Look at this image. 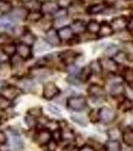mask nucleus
<instances>
[{
  "label": "nucleus",
  "instance_id": "1",
  "mask_svg": "<svg viewBox=\"0 0 133 151\" xmlns=\"http://www.w3.org/2000/svg\"><path fill=\"white\" fill-rule=\"evenodd\" d=\"M86 99L83 96H73L67 100V106L73 111L80 112L86 107Z\"/></svg>",
  "mask_w": 133,
  "mask_h": 151
},
{
  "label": "nucleus",
  "instance_id": "2",
  "mask_svg": "<svg viewBox=\"0 0 133 151\" xmlns=\"http://www.w3.org/2000/svg\"><path fill=\"white\" fill-rule=\"evenodd\" d=\"M29 13V10L27 7L20 6V7H15L12 9V11L9 13V18L12 21H23L26 20L27 15Z\"/></svg>",
  "mask_w": 133,
  "mask_h": 151
},
{
  "label": "nucleus",
  "instance_id": "3",
  "mask_svg": "<svg viewBox=\"0 0 133 151\" xmlns=\"http://www.w3.org/2000/svg\"><path fill=\"white\" fill-rule=\"evenodd\" d=\"M44 40L46 41L50 47H59L61 45V40L59 38V35H58V31L54 27H51L50 29H48L47 31H45Z\"/></svg>",
  "mask_w": 133,
  "mask_h": 151
},
{
  "label": "nucleus",
  "instance_id": "4",
  "mask_svg": "<svg viewBox=\"0 0 133 151\" xmlns=\"http://www.w3.org/2000/svg\"><path fill=\"white\" fill-rule=\"evenodd\" d=\"M60 93V90L53 82H47L43 88V97L46 100H52L57 97Z\"/></svg>",
  "mask_w": 133,
  "mask_h": 151
},
{
  "label": "nucleus",
  "instance_id": "5",
  "mask_svg": "<svg viewBox=\"0 0 133 151\" xmlns=\"http://www.w3.org/2000/svg\"><path fill=\"white\" fill-rule=\"evenodd\" d=\"M19 94H20V89L14 86H5L0 89V96L8 101H12L17 98Z\"/></svg>",
  "mask_w": 133,
  "mask_h": 151
},
{
  "label": "nucleus",
  "instance_id": "6",
  "mask_svg": "<svg viewBox=\"0 0 133 151\" xmlns=\"http://www.w3.org/2000/svg\"><path fill=\"white\" fill-rule=\"evenodd\" d=\"M116 113L111 108L103 107L99 110V121H101L104 124H109L115 120Z\"/></svg>",
  "mask_w": 133,
  "mask_h": 151
},
{
  "label": "nucleus",
  "instance_id": "7",
  "mask_svg": "<svg viewBox=\"0 0 133 151\" xmlns=\"http://www.w3.org/2000/svg\"><path fill=\"white\" fill-rule=\"evenodd\" d=\"M109 7V4L105 1H100L97 3L91 4V5L87 6L86 13L88 15H97V14L104 13V11Z\"/></svg>",
  "mask_w": 133,
  "mask_h": 151
},
{
  "label": "nucleus",
  "instance_id": "8",
  "mask_svg": "<svg viewBox=\"0 0 133 151\" xmlns=\"http://www.w3.org/2000/svg\"><path fill=\"white\" fill-rule=\"evenodd\" d=\"M111 26L114 29V31L120 32V31L126 30L127 29V24H128V18L125 17L124 15H120L117 17H114L111 20Z\"/></svg>",
  "mask_w": 133,
  "mask_h": 151
},
{
  "label": "nucleus",
  "instance_id": "9",
  "mask_svg": "<svg viewBox=\"0 0 133 151\" xmlns=\"http://www.w3.org/2000/svg\"><path fill=\"white\" fill-rule=\"evenodd\" d=\"M69 27L71 28L72 32L74 35L76 36H80L83 35L84 32H86V23L84 20L82 19H74L71 22V24L69 25Z\"/></svg>",
  "mask_w": 133,
  "mask_h": 151
},
{
  "label": "nucleus",
  "instance_id": "10",
  "mask_svg": "<svg viewBox=\"0 0 133 151\" xmlns=\"http://www.w3.org/2000/svg\"><path fill=\"white\" fill-rule=\"evenodd\" d=\"M77 57H78V53L73 50H66L64 52H60L59 55L61 63H63L65 65H72L73 63H75Z\"/></svg>",
  "mask_w": 133,
  "mask_h": 151
},
{
  "label": "nucleus",
  "instance_id": "11",
  "mask_svg": "<svg viewBox=\"0 0 133 151\" xmlns=\"http://www.w3.org/2000/svg\"><path fill=\"white\" fill-rule=\"evenodd\" d=\"M114 29L112 28L110 22L108 21H101L100 22V28L97 33V37L98 38H105L108 36H111L114 35Z\"/></svg>",
  "mask_w": 133,
  "mask_h": 151
},
{
  "label": "nucleus",
  "instance_id": "12",
  "mask_svg": "<svg viewBox=\"0 0 133 151\" xmlns=\"http://www.w3.org/2000/svg\"><path fill=\"white\" fill-rule=\"evenodd\" d=\"M16 53L23 60H28L32 58V50H31V47L23 45V43H19V45H16Z\"/></svg>",
  "mask_w": 133,
  "mask_h": 151
},
{
  "label": "nucleus",
  "instance_id": "13",
  "mask_svg": "<svg viewBox=\"0 0 133 151\" xmlns=\"http://www.w3.org/2000/svg\"><path fill=\"white\" fill-rule=\"evenodd\" d=\"M50 140H52V134L46 128L42 129L36 134V142L39 145H47Z\"/></svg>",
  "mask_w": 133,
  "mask_h": 151
},
{
  "label": "nucleus",
  "instance_id": "14",
  "mask_svg": "<svg viewBox=\"0 0 133 151\" xmlns=\"http://www.w3.org/2000/svg\"><path fill=\"white\" fill-rule=\"evenodd\" d=\"M58 9H59V6H58L57 2L46 1L43 2L42 5H41V12L44 15H53Z\"/></svg>",
  "mask_w": 133,
  "mask_h": 151
},
{
  "label": "nucleus",
  "instance_id": "15",
  "mask_svg": "<svg viewBox=\"0 0 133 151\" xmlns=\"http://www.w3.org/2000/svg\"><path fill=\"white\" fill-rule=\"evenodd\" d=\"M101 65H102V69L107 70L110 74H115L118 70V65L115 63V60L113 58H104L101 60Z\"/></svg>",
  "mask_w": 133,
  "mask_h": 151
},
{
  "label": "nucleus",
  "instance_id": "16",
  "mask_svg": "<svg viewBox=\"0 0 133 151\" xmlns=\"http://www.w3.org/2000/svg\"><path fill=\"white\" fill-rule=\"evenodd\" d=\"M57 31H58V35H59V38H60V40H61V42L62 41H67V42H69V41L75 36L73 35V32H72L71 28H70L69 26L60 27L59 29H57Z\"/></svg>",
  "mask_w": 133,
  "mask_h": 151
},
{
  "label": "nucleus",
  "instance_id": "17",
  "mask_svg": "<svg viewBox=\"0 0 133 151\" xmlns=\"http://www.w3.org/2000/svg\"><path fill=\"white\" fill-rule=\"evenodd\" d=\"M20 40H21V43H23V45H26L31 47V45H33L36 42L37 38H36L35 35H33L30 30L26 29V30L24 31L23 35L20 36Z\"/></svg>",
  "mask_w": 133,
  "mask_h": 151
},
{
  "label": "nucleus",
  "instance_id": "18",
  "mask_svg": "<svg viewBox=\"0 0 133 151\" xmlns=\"http://www.w3.org/2000/svg\"><path fill=\"white\" fill-rule=\"evenodd\" d=\"M87 92L90 96L94 97V98H100L101 96L104 95V89L102 86L97 84H92L89 86V88L87 89Z\"/></svg>",
  "mask_w": 133,
  "mask_h": 151
},
{
  "label": "nucleus",
  "instance_id": "19",
  "mask_svg": "<svg viewBox=\"0 0 133 151\" xmlns=\"http://www.w3.org/2000/svg\"><path fill=\"white\" fill-rule=\"evenodd\" d=\"M10 144L11 147L14 150H21L23 148V141L21 139V137L16 133H11L10 134Z\"/></svg>",
  "mask_w": 133,
  "mask_h": 151
},
{
  "label": "nucleus",
  "instance_id": "20",
  "mask_svg": "<svg viewBox=\"0 0 133 151\" xmlns=\"http://www.w3.org/2000/svg\"><path fill=\"white\" fill-rule=\"evenodd\" d=\"M99 28H100V22L95 20V19H91V20H89L88 22L86 23V32L90 33V35H92L97 36Z\"/></svg>",
  "mask_w": 133,
  "mask_h": 151
},
{
  "label": "nucleus",
  "instance_id": "21",
  "mask_svg": "<svg viewBox=\"0 0 133 151\" xmlns=\"http://www.w3.org/2000/svg\"><path fill=\"white\" fill-rule=\"evenodd\" d=\"M44 17V14L41 12V10H34V11H29L26 21L30 23H38Z\"/></svg>",
  "mask_w": 133,
  "mask_h": 151
},
{
  "label": "nucleus",
  "instance_id": "22",
  "mask_svg": "<svg viewBox=\"0 0 133 151\" xmlns=\"http://www.w3.org/2000/svg\"><path fill=\"white\" fill-rule=\"evenodd\" d=\"M89 69H90L91 73L95 76H99L102 74L103 72V69H102V65H101V62L98 60H92V62L89 64Z\"/></svg>",
  "mask_w": 133,
  "mask_h": 151
},
{
  "label": "nucleus",
  "instance_id": "23",
  "mask_svg": "<svg viewBox=\"0 0 133 151\" xmlns=\"http://www.w3.org/2000/svg\"><path fill=\"white\" fill-rule=\"evenodd\" d=\"M13 9V5L9 0H0V14H9Z\"/></svg>",
  "mask_w": 133,
  "mask_h": 151
},
{
  "label": "nucleus",
  "instance_id": "24",
  "mask_svg": "<svg viewBox=\"0 0 133 151\" xmlns=\"http://www.w3.org/2000/svg\"><path fill=\"white\" fill-rule=\"evenodd\" d=\"M122 138H123L124 143L127 146L133 147V129H131V128L126 129L122 134Z\"/></svg>",
  "mask_w": 133,
  "mask_h": 151
},
{
  "label": "nucleus",
  "instance_id": "25",
  "mask_svg": "<svg viewBox=\"0 0 133 151\" xmlns=\"http://www.w3.org/2000/svg\"><path fill=\"white\" fill-rule=\"evenodd\" d=\"M106 151H121L122 146L118 140H109L105 145Z\"/></svg>",
  "mask_w": 133,
  "mask_h": 151
},
{
  "label": "nucleus",
  "instance_id": "26",
  "mask_svg": "<svg viewBox=\"0 0 133 151\" xmlns=\"http://www.w3.org/2000/svg\"><path fill=\"white\" fill-rule=\"evenodd\" d=\"M113 60H115V63L117 65H125L129 60V57L126 52H118L115 55V57L113 58Z\"/></svg>",
  "mask_w": 133,
  "mask_h": 151
},
{
  "label": "nucleus",
  "instance_id": "27",
  "mask_svg": "<svg viewBox=\"0 0 133 151\" xmlns=\"http://www.w3.org/2000/svg\"><path fill=\"white\" fill-rule=\"evenodd\" d=\"M34 88V83L32 80L22 79L19 82V89H22L24 91H31Z\"/></svg>",
  "mask_w": 133,
  "mask_h": 151
},
{
  "label": "nucleus",
  "instance_id": "28",
  "mask_svg": "<svg viewBox=\"0 0 133 151\" xmlns=\"http://www.w3.org/2000/svg\"><path fill=\"white\" fill-rule=\"evenodd\" d=\"M120 111L122 112H128V111H131L133 109V101L130 99H127L125 98V100H123L121 103L119 104L118 106Z\"/></svg>",
  "mask_w": 133,
  "mask_h": 151
},
{
  "label": "nucleus",
  "instance_id": "29",
  "mask_svg": "<svg viewBox=\"0 0 133 151\" xmlns=\"http://www.w3.org/2000/svg\"><path fill=\"white\" fill-rule=\"evenodd\" d=\"M91 75H92V73H91L89 67H85L80 70V72H79V74H78V79L80 82H86L89 80Z\"/></svg>",
  "mask_w": 133,
  "mask_h": 151
},
{
  "label": "nucleus",
  "instance_id": "30",
  "mask_svg": "<svg viewBox=\"0 0 133 151\" xmlns=\"http://www.w3.org/2000/svg\"><path fill=\"white\" fill-rule=\"evenodd\" d=\"M119 50H118V47L117 45H113V43H111V45H108L107 47L105 48L104 50V55H105V58H113L115 57V55L117 53Z\"/></svg>",
  "mask_w": 133,
  "mask_h": 151
},
{
  "label": "nucleus",
  "instance_id": "31",
  "mask_svg": "<svg viewBox=\"0 0 133 151\" xmlns=\"http://www.w3.org/2000/svg\"><path fill=\"white\" fill-rule=\"evenodd\" d=\"M68 9L66 8H59L58 10L55 12L52 15L53 20H59V19H65L68 16Z\"/></svg>",
  "mask_w": 133,
  "mask_h": 151
},
{
  "label": "nucleus",
  "instance_id": "32",
  "mask_svg": "<svg viewBox=\"0 0 133 151\" xmlns=\"http://www.w3.org/2000/svg\"><path fill=\"white\" fill-rule=\"evenodd\" d=\"M125 92V88L123 87L122 84H114L111 86L110 89V93L113 95V96H117V95H122L124 94Z\"/></svg>",
  "mask_w": 133,
  "mask_h": 151
},
{
  "label": "nucleus",
  "instance_id": "33",
  "mask_svg": "<svg viewBox=\"0 0 133 151\" xmlns=\"http://www.w3.org/2000/svg\"><path fill=\"white\" fill-rule=\"evenodd\" d=\"M1 50H3V52H5L9 58H10V57H13V55H15V53H16V45H13V42H12V43H9V45H3Z\"/></svg>",
  "mask_w": 133,
  "mask_h": 151
},
{
  "label": "nucleus",
  "instance_id": "34",
  "mask_svg": "<svg viewBox=\"0 0 133 151\" xmlns=\"http://www.w3.org/2000/svg\"><path fill=\"white\" fill-rule=\"evenodd\" d=\"M13 42V38L11 35H9L6 32H1L0 33V45L3 47V45H9V43Z\"/></svg>",
  "mask_w": 133,
  "mask_h": 151
},
{
  "label": "nucleus",
  "instance_id": "35",
  "mask_svg": "<svg viewBox=\"0 0 133 151\" xmlns=\"http://www.w3.org/2000/svg\"><path fill=\"white\" fill-rule=\"evenodd\" d=\"M47 111L49 112L51 115L53 116H56V117H62V113L61 110L56 106V105H53V104H49L47 106Z\"/></svg>",
  "mask_w": 133,
  "mask_h": 151
},
{
  "label": "nucleus",
  "instance_id": "36",
  "mask_svg": "<svg viewBox=\"0 0 133 151\" xmlns=\"http://www.w3.org/2000/svg\"><path fill=\"white\" fill-rule=\"evenodd\" d=\"M107 135H108V137L110 138V140H118V138L120 137L121 133H120L119 129H117V128H111V129H109V130H108Z\"/></svg>",
  "mask_w": 133,
  "mask_h": 151
},
{
  "label": "nucleus",
  "instance_id": "37",
  "mask_svg": "<svg viewBox=\"0 0 133 151\" xmlns=\"http://www.w3.org/2000/svg\"><path fill=\"white\" fill-rule=\"evenodd\" d=\"M123 77H124L125 81L128 83V85L133 84V69H131V68H127V69L124 70Z\"/></svg>",
  "mask_w": 133,
  "mask_h": 151
},
{
  "label": "nucleus",
  "instance_id": "38",
  "mask_svg": "<svg viewBox=\"0 0 133 151\" xmlns=\"http://www.w3.org/2000/svg\"><path fill=\"white\" fill-rule=\"evenodd\" d=\"M24 122L26 123V125H27L29 128H34L35 126L37 125V119L30 115H27L24 118Z\"/></svg>",
  "mask_w": 133,
  "mask_h": 151
},
{
  "label": "nucleus",
  "instance_id": "39",
  "mask_svg": "<svg viewBox=\"0 0 133 151\" xmlns=\"http://www.w3.org/2000/svg\"><path fill=\"white\" fill-rule=\"evenodd\" d=\"M41 114H42V109L40 107H33V108H30L28 110V115L34 117V118L40 117Z\"/></svg>",
  "mask_w": 133,
  "mask_h": 151
},
{
  "label": "nucleus",
  "instance_id": "40",
  "mask_svg": "<svg viewBox=\"0 0 133 151\" xmlns=\"http://www.w3.org/2000/svg\"><path fill=\"white\" fill-rule=\"evenodd\" d=\"M71 120L73 121V122L77 123L78 125H80V126H86L87 125L86 120L84 119V117H82V116L72 115L71 116Z\"/></svg>",
  "mask_w": 133,
  "mask_h": 151
},
{
  "label": "nucleus",
  "instance_id": "41",
  "mask_svg": "<svg viewBox=\"0 0 133 151\" xmlns=\"http://www.w3.org/2000/svg\"><path fill=\"white\" fill-rule=\"evenodd\" d=\"M58 127H59V125L56 121H48V123L46 124V129L49 130L50 132H51V130H53V132L58 130Z\"/></svg>",
  "mask_w": 133,
  "mask_h": 151
},
{
  "label": "nucleus",
  "instance_id": "42",
  "mask_svg": "<svg viewBox=\"0 0 133 151\" xmlns=\"http://www.w3.org/2000/svg\"><path fill=\"white\" fill-rule=\"evenodd\" d=\"M10 107V101L0 96V110H5Z\"/></svg>",
  "mask_w": 133,
  "mask_h": 151
},
{
  "label": "nucleus",
  "instance_id": "43",
  "mask_svg": "<svg viewBox=\"0 0 133 151\" xmlns=\"http://www.w3.org/2000/svg\"><path fill=\"white\" fill-rule=\"evenodd\" d=\"M61 138L62 139H66V140H71L74 138V134L70 130L63 131V132H61Z\"/></svg>",
  "mask_w": 133,
  "mask_h": 151
},
{
  "label": "nucleus",
  "instance_id": "44",
  "mask_svg": "<svg viewBox=\"0 0 133 151\" xmlns=\"http://www.w3.org/2000/svg\"><path fill=\"white\" fill-rule=\"evenodd\" d=\"M89 117H90L92 122H97L99 121V110H92L89 113Z\"/></svg>",
  "mask_w": 133,
  "mask_h": 151
},
{
  "label": "nucleus",
  "instance_id": "45",
  "mask_svg": "<svg viewBox=\"0 0 133 151\" xmlns=\"http://www.w3.org/2000/svg\"><path fill=\"white\" fill-rule=\"evenodd\" d=\"M127 30L130 33V35L133 38V14L128 18V24H127Z\"/></svg>",
  "mask_w": 133,
  "mask_h": 151
},
{
  "label": "nucleus",
  "instance_id": "46",
  "mask_svg": "<svg viewBox=\"0 0 133 151\" xmlns=\"http://www.w3.org/2000/svg\"><path fill=\"white\" fill-rule=\"evenodd\" d=\"M12 26L10 23L7 22H0V31H6V30H12Z\"/></svg>",
  "mask_w": 133,
  "mask_h": 151
},
{
  "label": "nucleus",
  "instance_id": "47",
  "mask_svg": "<svg viewBox=\"0 0 133 151\" xmlns=\"http://www.w3.org/2000/svg\"><path fill=\"white\" fill-rule=\"evenodd\" d=\"M9 60V57L2 50H0V64L7 63Z\"/></svg>",
  "mask_w": 133,
  "mask_h": 151
},
{
  "label": "nucleus",
  "instance_id": "48",
  "mask_svg": "<svg viewBox=\"0 0 133 151\" xmlns=\"http://www.w3.org/2000/svg\"><path fill=\"white\" fill-rule=\"evenodd\" d=\"M47 147H48V151H55L57 147V143L55 140H50L49 143L47 144Z\"/></svg>",
  "mask_w": 133,
  "mask_h": 151
},
{
  "label": "nucleus",
  "instance_id": "49",
  "mask_svg": "<svg viewBox=\"0 0 133 151\" xmlns=\"http://www.w3.org/2000/svg\"><path fill=\"white\" fill-rule=\"evenodd\" d=\"M78 151H95V149L90 145H83L81 148H79Z\"/></svg>",
  "mask_w": 133,
  "mask_h": 151
},
{
  "label": "nucleus",
  "instance_id": "50",
  "mask_svg": "<svg viewBox=\"0 0 133 151\" xmlns=\"http://www.w3.org/2000/svg\"><path fill=\"white\" fill-rule=\"evenodd\" d=\"M6 141H7V137H6L5 133H3V132H0V145H2V144H5V143H6Z\"/></svg>",
  "mask_w": 133,
  "mask_h": 151
},
{
  "label": "nucleus",
  "instance_id": "51",
  "mask_svg": "<svg viewBox=\"0 0 133 151\" xmlns=\"http://www.w3.org/2000/svg\"><path fill=\"white\" fill-rule=\"evenodd\" d=\"M19 2H22V3H29L30 1H32V0H18Z\"/></svg>",
  "mask_w": 133,
  "mask_h": 151
},
{
  "label": "nucleus",
  "instance_id": "52",
  "mask_svg": "<svg viewBox=\"0 0 133 151\" xmlns=\"http://www.w3.org/2000/svg\"><path fill=\"white\" fill-rule=\"evenodd\" d=\"M64 151H68V150H67V149H65ZM69 151H78V150L74 149V148H72V147H69Z\"/></svg>",
  "mask_w": 133,
  "mask_h": 151
}]
</instances>
